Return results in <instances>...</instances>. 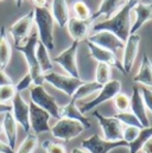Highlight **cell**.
<instances>
[{
	"mask_svg": "<svg viewBox=\"0 0 152 153\" xmlns=\"http://www.w3.org/2000/svg\"><path fill=\"white\" fill-rule=\"evenodd\" d=\"M134 4L127 2L114 14L113 17H111L110 19H106L104 22L93 24L92 26V31L93 32H99V31H108L115 35L121 42H126V39L128 38V36L131 35V13H132V8H133Z\"/></svg>",
	"mask_w": 152,
	"mask_h": 153,
	"instance_id": "obj_1",
	"label": "cell"
},
{
	"mask_svg": "<svg viewBox=\"0 0 152 153\" xmlns=\"http://www.w3.org/2000/svg\"><path fill=\"white\" fill-rule=\"evenodd\" d=\"M34 23L37 26L38 40L49 50L55 49L54 42V18L50 13V10L44 7H35L34 8Z\"/></svg>",
	"mask_w": 152,
	"mask_h": 153,
	"instance_id": "obj_2",
	"label": "cell"
},
{
	"mask_svg": "<svg viewBox=\"0 0 152 153\" xmlns=\"http://www.w3.org/2000/svg\"><path fill=\"white\" fill-rule=\"evenodd\" d=\"M38 43V35L37 32H32L26 42L22 45L14 46L16 50L23 53V56L26 59V64L29 68V74L31 75L34 85H43L44 83V74L42 73L39 64L36 58V46Z\"/></svg>",
	"mask_w": 152,
	"mask_h": 153,
	"instance_id": "obj_3",
	"label": "cell"
},
{
	"mask_svg": "<svg viewBox=\"0 0 152 153\" xmlns=\"http://www.w3.org/2000/svg\"><path fill=\"white\" fill-rule=\"evenodd\" d=\"M30 99L31 102L48 112L50 116L60 120V106L55 97L49 94L43 85H34L30 89Z\"/></svg>",
	"mask_w": 152,
	"mask_h": 153,
	"instance_id": "obj_4",
	"label": "cell"
},
{
	"mask_svg": "<svg viewBox=\"0 0 152 153\" xmlns=\"http://www.w3.org/2000/svg\"><path fill=\"white\" fill-rule=\"evenodd\" d=\"M84 129L86 128L81 122L72 119L62 117L50 128V132L55 138L68 143L74 138H77Z\"/></svg>",
	"mask_w": 152,
	"mask_h": 153,
	"instance_id": "obj_5",
	"label": "cell"
},
{
	"mask_svg": "<svg viewBox=\"0 0 152 153\" xmlns=\"http://www.w3.org/2000/svg\"><path fill=\"white\" fill-rule=\"evenodd\" d=\"M44 82H48L56 89L63 91L67 96L72 97L76 91V89L84 81L81 79V77L76 78V77H72L69 75H62V74H58L55 71H49V73L44 74Z\"/></svg>",
	"mask_w": 152,
	"mask_h": 153,
	"instance_id": "obj_6",
	"label": "cell"
},
{
	"mask_svg": "<svg viewBox=\"0 0 152 153\" xmlns=\"http://www.w3.org/2000/svg\"><path fill=\"white\" fill-rule=\"evenodd\" d=\"M120 91H121V82L119 79H111L108 83L102 85V88L100 89L99 95L95 99L83 103L82 107H80L81 113L86 114V113L95 109L98 106H100V105H102V103L114 99V96Z\"/></svg>",
	"mask_w": 152,
	"mask_h": 153,
	"instance_id": "obj_7",
	"label": "cell"
},
{
	"mask_svg": "<svg viewBox=\"0 0 152 153\" xmlns=\"http://www.w3.org/2000/svg\"><path fill=\"white\" fill-rule=\"evenodd\" d=\"M128 144L125 140L110 141L101 138L99 134H93L81 143V149L88 153H110L119 147H127Z\"/></svg>",
	"mask_w": 152,
	"mask_h": 153,
	"instance_id": "obj_8",
	"label": "cell"
},
{
	"mask_svg": "<svg viewBox=\"0 0 152 153\" xmlns=\"http://www.w3.org/2000/svg\"><path fill=\"white\" fill-rule=\"evenodd\" d=\"M93 116L98 120V122L102 129L104 139L110 140V141L122 140L124 125L118 119H115L114 116H105L98 111H95L93 113Z\"/></svg>",
	"mask_w": 152,
	"mask_h": 153,
	"instance_id": "obj_9",
	"label": "cell"
},
{
	"mask_svg": "<svg viewBox=\"0 0 152 153\" xmlns=\"http://www.w3.org/2000/svg\"><path fill=\"white\" fill-rule=\"evenodd\" d=\"M78 42H73L69 48L63 50L60 55H57L54 58V62H56L67 74L72 77L80 78L78 67H77V49H78Z\"/></svg>",
	"mask_w": 152,
	"mask_h": 153,
	"instance_id": "obj_10",
	"label": "cell"
},
{
	"mask_svg": "<svg viewBox=\"0 0 152 153\" xmlns=\"http://www.w3.org/2000/svg\"><path fill=\"white\" fill-rule=\"evenodd\" d=\"M34 25V10L28 12L25 16L19 18L16 23H13L10 27V33L14 39V46L22 45L26 42L31 35V29Z\"/></svg>",
	"mask_w": 152,
	"mask_h": 153,
	"instance_id": "obj_11",
	"label": "cell"
},
{
	"mask_svg": "<svg viewBox=\"0 0 152 153\" xmlns=\"http://www.w3.org/2000/svg\"><path fill=\"white\" fill-rule=\"evenodd\" d=\"M29 108H30V114H29L30 129L34 132V134L37 135V134L50 132V128H51L49 126V121L51 117L50 114L44 109L39 108L31 101L29 103Z\"/></svg>",
	"mask_w": 152,
	"mask_h": 153,
	"instance_id": "obj_12",
	"label": "cell"
},
{
	"mask_svg": "<svg viewBox=\"0 0 152 153\" xmlns=\"http://www.w3.org/2000/svg\"><path fill=\"white\" fill-rule=\"evenodd\" d=\"M11 101H12V105H11V107H12L11 114L13 116V119L29 134L30 131H31L30 129V120H29V114H30L29 103L22 97L20 93H16V95L13 96V99Z\"/></svg>",
	"mask_w": 152,
	"mask_h": 153,
	"instance_id": "obj_13",
	"label": "cell"
},
{
	"mask_svg": "<svg viewBox=\"0 0 152 153\" xmlns=\"http://www.w3.org/2000/svg\"><path fill=\"white\" fill-rule=\"evenodd\" d=\"M86 43H87V46L89 49L90 56L95 61H98V63H105V64L110 65L111 68H115L120 73L126 75L121 62L118 59V57L114 55V52L110 51V50H106V49H102V48H100V46H98V45H95V44H93L88 40H86Z\"/></svg>",
	"mask_w": 152,
	"mask_h": 153,
	"instance_id": "obj_14",
	"label": "cell"
},
{
	"mask_svg": "<svg viewBox=\"0 0 152 153\" xmlns=\"http://www.w3.org/2000/svg\"><path fill=\"white\" fill-rule=\"evenodd\" d=\"M86 40L106 50H110L112 52H115L120 49H124L125 43L121 42L115 35L108 31H99V32H94L93 35L88 36Z\"/></svg>",
	"mask_w": 152,
	"mask_h": 153,
	"instance_id": "obj_15",
	"label": "cell"
},
{
	"mask_svg": "<svg viewBox=\"0 0 152 153\" xmlns=\"http://www.w3.org/2000/svg\"><path fill=\"white\" fill-rule=\"evenodd\" d=\"M139 43H140V36L137 33L130 35L128 38L126 39L125 45H124V55H122V67L125 70V74H130L132 70V67L134 64L136 57L138 55V49H139Z\"/></svg>",
	"mask_w": 152,
	"mask_h": 153,
	"instance_id": "obj_16",
	"label": "cell"
},
{
	"mask_svg": "<svg viewBox=\"0 0 152 153\" xmlns=\"http://www.w3.org/2000/svg\"><path fill=\"white\" fill-rule=\"evenodd\" d=\"M130 111L131 113L136 115V117L138 119L143 128H148L151 126L150 120L146 114V107L144 105V101H143V97H142V94L138 87H133L132 96L130 97Z\"/></svg>",
	"mask_w": 152,
	"mask_h": 153,
	"instance_id": "obj_17",
	"label": "cell"
},
{
	"mask_svg": "<svg viewBox=\"0 0 152 153\" xmlns=\"http://www.w3.org/2000/svg\"><path fill=\"white\" fill-rule=\"evenodd\" d=\"M94 22L89 18V19H77V18H69L68 24H67V29L68 32L70 35V37L75 42H82L86 40L88 37V33L93 26Z\"/></svg>",
	"mask_w": 152,
	"mask_h": 153,
	"instance_id": "obj_18",
	"label": "cell"
},
{
	"mask_svg": "<svg viewBox=\"0 0 152 153\" xmlns=\"http://www.w3.org/2000/svg\"><path fill=\"white\" fill-rule=\"evenodd\" d=\"M132 12L136 14V20L131 26L130 33H137V31L149 20H152V2H142L139 1L132 8Z\"/></svg>",
	"mask_w": 152,
	"mask_h": 153,
	"instance_id": "obj_19",
	"label": "cell"
},
{
	"mask_svg": "<svg viewBox=\"0 0 152 153\" xmlns=\"http://www.w3.org/2000/svg\"><path fill=\"white\" fill-rule=\"evenodd\" d=\"M126 4V0H101L98 10L92 13L90 19L95 22L100 17H105L106 19H110L114 14Z\"/></svg>",
	"mask_w": 152,
	"mask_h": 153,
	"instance_id": "obj_20",
	"label": "cell"
},
{
	"mask_svg": "<svg viewBox=\"0 0 152 153\" xmlns=\"http://www.w3.org/2000/svg\"><path fill=\"white\" fill-rule=\"evenodd\" d=\"M62 117L76 120L78 122H81L84 126V128H90V126H92L89 119L81 113L80 108L76 106V102L73 100H70L67 105L60 107V119H62Z\"/></svg>",
	"mask_w": 152,
	"mask_h": 153,
	"instance_id": "obj_21",
	"label": "cell"
},
{
	"mask_svg": "<svg viewBox=\"0 0 152 153\" xmlns=\"http://www.w3.org/2000/svg\"><path fill=\"white\" fill-rule=\"evenodd\" d=\"M50 13L54 18V22L61 27H66L69 20V8L67 0H52Z\"/></svg>",
	"mask_w": 152,
	"mask_h": 153,
	"instance_id": "obj_22",
	"label": "cell"
},
{
	"mask_svg": "<svg viewBox=\"0 0 152 153\" xmlns=\"http://www.w3.org/2000/svg\"><path fill=\"white\" fill-rule=\"evenodd\" d=\"M133 81L146 87H152V62L148 53H144L139 70L133 77Z\"/></svg>",
	"mask_w": 152,
	"mask_h": 153,
	"instance_id": "obj_23",
	"label": "cell"
},
{
	"mask_svg": "<svg viewBox=\"0 0 152 153\" xmlns=\"http://www.w3.org/2000/svg\"><path fill=\"white\" fill-rule=\"evenodd\" d=\"M1 128H2L4 134L6 135L8 146L12 150H14L16 143H17V122L13 119L11 112L4 114V119H2V122H1Z\"/></svg>",
	"mask_w": 152,
	"mask_h": 153,
	"instance_id": "obj_24",
	"label": "cell"
},
{
	"mask_svg": "<svg viewBox=\"0 0 152 153\" xmlns=\"http://www.w3.org/2000/svg\"><path fill=\"white\" fill-rule=\"evenodd\" d=\"M12 46L8 42L5 26L0 27V70H5L11 62Z\"/></svg>",
	"mask_w": 152,
	"mask_h": 153,
	"instance_id": "obj_25",
	"label": "cell"
},
{
	"mask_svg": "<svg viewBox=\"0 0 152 153\" xmlns=\"http://www.w3.org/2000/svg\"><path fill=\"white\" fill-rule=\"evenodd\" d=\"M36 58L43 74H46L52 70V61L49 56V50L39 40L36 46Z\"/></svg>",
	"mask_w": 152,
	"mask_h": 153,
	"instance_id": "obj_26",
	"label": "cell"
},
{
	"mask_svg": "<svg viewBox=\"0 0 152 153\" xmlns=\"http://www.w3.org/2000/svg\"><path fill=\"white\" fill-rule=\"evenodd\" d=\"M102 88V85H100L99 83H96L95 81L93 82H83L74 93V95L70 97V100L73 101H78V100H82L84 97H88L90 96L92 94L96 93V91H100V89Z\"/></svg>",
	"mask_w": 152,
	"mask_h": 153,
	"instance_id": "obj_27",
	"label": "cell"
},
{
	"mask_svg": "<svg viewBox=\"0 0 152 153\" xmlns=\"http://www.w3.org/2000/svg\"><path fill=\"white\" fill-rule=\"evenodd\" d=\"M151 137H152V127L151 126L148 127V128H142L140 132H139V134L137 135V138H136L133 141H131V143L128 144V146H127V149H128L130 153H139L140 152V150H142L144 143H145L149 138H151Z\"/></svg>",
	"mask_w": 152,
	"mask_h": 153,
	"instance_id": "obj_28",
	"label": "cell"
},
{
	"mask_svg": "<svg viewBox=\"0 0 152 153\" xmlns=\"http://www.w3.org/2000/svg\"><path fill=\"white\" fill-rule=\"evenodd\" d=\"M111 76H112L111 67L105 63H98L95 70V82L99 83L100 85H105L112 79Z\"/></svg>",
	"mask_w": 152,
	"mask_h": 153,
	"instance_id": "obj_29",
	"label": "cell"
},
{
	"mask_svg": "<svg viewBox=\"0 0 152 153\" xmlns=\"http://www.w3.org/2000/svg\"><path fill=\"white\" fill-rule=\"evenodd\" d=\"M38 145V138L36 134L34 133H29L26 135V138L23 140V143L20 144V146L18 147L16 153H34Z\"/></svg>",
	"mask_w": 152,
	"mask_h": 153,
	"instance_id": "obj_30",
	"label": "cell"
},
{
	"mask_svg": "<svg viewBox=\"0 0 152 153\" xmlns=\"http://www.w3.org/2000/svg\"><path fill=\"white\" fill-rule=\"evenodd\" d=\"M73 11L75 13V18L77 19H89L92 16L89 7L82 0H75L73 2Z\"/></svg>",
	"mask_w": 152,
	"mask_h": 153,
	"instance_id": "obj_31",
	"label": "cell"
},
{
	"mask_svg": "<svg viewBox=\"0 0 152 153\" xmlns=\"http://www.w3.org/2000/svg\"><path fill=\"white\" fill-rule=\"evenodd\" d=\"M115 119H118L122 125H126V126H134V127H139V128H143L140 122L138 121V119L136 117V115L131 112H122V113H116L114 115Z\"/></svg>",
	"mask_w": 152,
	"mask_h": 153,
	"instance_id": "obj_32",
	"label": "cell"
},
{
	"mask_svg": "<svg viewBox=\"0 0 152 153\" xmlns=\"http://www.w3.org/2000/svg\"><path fill=\"white\" fill-rule=\"evenodd\" d=\"M114 106L119 113L128 112L130 111V97L124 93H118L114 96Z\"/></svg>",
	"mask_w": 152,
	"mask_h": 153,
	"instance_id": "obj_33",
	"label": "cell"
},
{
	"mask_svg": "<svg viewBox=\"0 0 152 153\" xmlns=\"http://www.w3.org/2000/svg\"><path fill=\"white\" fill-rule=\"evenodd\" d=\"M16 87L13 84H7V85H1L0 87V102L6 103L13 99L16 95Z\"/></svg>",
	"mask_w": 152,
	"mask_h": 153,
	"instance_id": "obj_34",
	"label": "cell"
},
{
	"mask_svg": "<svg viewBox=\"0 0 152 153\" xmlns=\"http://www.w3.org/2000/svg\"><path fill=\"white\" fill-rule=\"evenodd\" d=\"M142 128L139 127H134V126H126L122 129V140H125L127 144H130L131 141H133L137 135L139 134Z\"/></svg>",
	"mask_w": 152,
	"mask_h": 153,
	"instance_id": "obj_35",
	"label": "cell"
},
{
	"mask_svg": "<svg viewBox=\"0 0 152 153\" xmlns=\"http://www.w3.org/2000/svg\"><path fill=\"white\" fill-rule=\"evenodd\" d=\"M42 147H43V150L46 153H67L63 145L56 144V143H54V141H51V140H45V141H43Z\"/></svg>",
	"mask_w": 152,
	"mask_h": 153,
	"instance_id": "obj_36",
	"label": "cell"
},
{
	"mask_svg": "<svg viewBox=\"0 0 152 153\" xmlns=\"http://www.w3.org/2000/svg\"><path fill=\"white\" fill-rule=\"evenodd\" d=\"M139 90H140V94H142V97H143V101H144L146 109H149L152 114V90L146 88V87H143Z\"/></svg>",
	"mask_w": 152,
	"mask_h": 153,
	"instance_id": "obj_37",
	"label": "cell"
},
{
	"mask_svg": "<svg viewBox=\"0 0 152 153\" xmlns=\"http://www.w3.org/2000/svg\"><path fill=\"white\" fill-rule=\"evenodd\" d=\"M31 84H32V78H31V75L28 73L23 78H20V81L17 83V85H14L16 87V91L17 93H20V91L30 88Z\"/></svg>",
	"mask_w": 152,
	"mask_h": 153,
	"instance_id": "obj_38",
	"label": "cell"
},
{
	"mask_svg": "<svg viewBox=\"0 0 152 153\" xmlns=\"http://www.w3.org/2000/svg\"><path fill=\"white\" fill-rule=\"evenodd\" d=\"M7 84H13L11 77L5 73V70H0V87L1 85H7Z\"/></svg>",
	"mask_w": 152,
	"mask_h": 153,
	"instance_id": "obj_39",
	"label": "cell"
},
{
	"mask_svg": "<svg viewBox=\"0 0 152 153\" xmlns=\"http://www.w3.org/2000/svg\"><path fill=\"white\" fill-rule=\"evenodd\" d=\"M140 152L142 153H152V137L151 138H149V139L144 143V145H143Z\"/></svg>",
	"mask_w": 152,
	"mask_h": 153,
	"instance_id": "obj_40",
	"label": "cell"
},
{
	"mask_svg": "<svg viewBox=\"0 0 152 153\" xmlns=\"http://www.w3.org/2000/svg\"><path fill=\"white\" fill-rule=\"evenodd\" d=\"M0 153H14V151L8 146V144H5L0 140Z\"/></svg>",
	"mask_w": 152,
	"mask_h": 153,
	"instance_id": "obj_41",
	"label": "cell"
},
{
	"mask_svg": "<svg viewBox=\"0 0 152 153\" xmlns=\"http://www.w3.org/2000/svg\"><path fill=\"white\" fill-rule=\"evenodd\" d=\"M11 109H12L11 105H7V103H2V102H0V114L8 113V112H11Z\"/></svg>",
	"mask_w": 152,
	"mask_h": 153,
	"instance_id": "obj_42",
	"label": "cell"
},
{
	"mask_svg": "<svg viewBox=\"0 0 152 153\" xmlns=\"http://www.w3.org/2000/svg\"><path fill=\"white\" fill-rule=\"evenodd\" d=\"M35 7H44L46 6V0H31Z\"/></svg>",
	"mask_w": 152,
	"mask_h": 153,
	"instance_id": "obj_43",
	"label": "cell"
},
{
	"mask_svg": "<svg viewBox=\"0 0 152 153\" xmlns=\"http://www.w3.org/2000/svg\"><path fill=\"white\" fill-rule=\"evenodd\" d=\"M70 153H88L86 150H83V149H81V147H76V149H73Z\"/></svg>",
	"mask_w": 152,
	"mask_h": 153,
	"instance_id": "obj_44",
	"label": "cell"
},
{
	"mask_svg": "<svg viewBox=\"0 0 152 153\" xmlns=\"http://www.w3.org/2000/svg\"><path fill=\"white\" fill-rule=\"evenodd\" d=\"M23 2H24V0H16V5H17V7H18V8L22 7Z\"/></svg>",
	"mask_w": 152,
	"mask_h": 153,
	"instance_id": "obj_45",
	"label": "cell"
},
{
	"mask_svg": "<svg viewBox=\"0 0 152 153\" xmlns=\"http://www.w3.org/2000/svg\"><path fill=\"white\" fill-rule=\"evenodd\" d=\"M139 1H140V0H127V2H131V4H134V5L138 4Z\"/></svg>",
	"mask_w": 152,
	"mask_h": 153,
	"instance_id": "obj_46",
	"label": "cell"
},
{
	"mask_svg": "<svg viewBox=\"0 0 152 153\" xmlns=\"http://www.w3.org/2000/svg\"><path fill=\"white\" fill-rule=\"evenodd\" d=\"M2 132V128H1V123H0V133Z\"/></svg>",
	"mask_w": 152,
	"mask_h": 153,
	"instance_id": "obj_47",
	"label": "cell"
},
{
	"mask_svg": "<svg viewBox=\"0 0 152 153\" xmlns=\"http://www.w3.org/2000/svg\"><path fill=\"white\" fill-rule=\"evenodd\" d=\"M0 1H2V0H0Z\"/></svg>",
	"mask_w": 152,
	"mask_h": 153,
	"instance_id": "obj_48",
	"label": "cell"
}]
</instances>
